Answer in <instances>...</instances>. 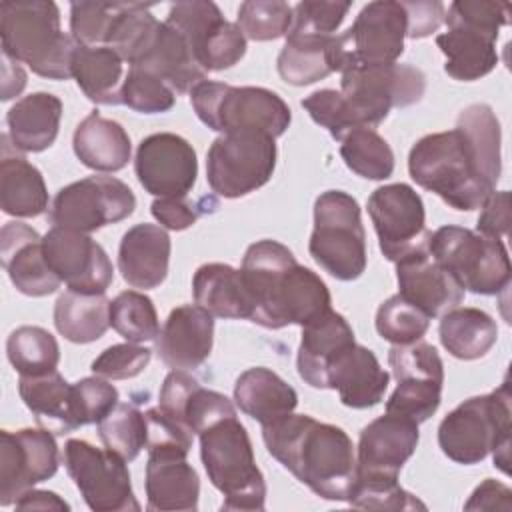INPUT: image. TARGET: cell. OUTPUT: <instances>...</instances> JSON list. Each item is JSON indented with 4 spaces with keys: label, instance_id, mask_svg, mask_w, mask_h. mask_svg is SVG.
Here are the masks:
<instances>
[{
    "label": "cell",
    "instance_id": "obj_1",
    "mask_svg": "<svg viewBox=\"0 0 512 512\" xmlns=\"http://www.w3.org/2000/svg\"><path fill=\"white\" fill-rule=\"evenodd\" d=\"M500 122L488 104H470L456 128L422 136L408 154V172L454 210L470 212L496 190L502 172Z\"/></svg>",
    "mask_w": 512,
    "mask_h": 512
},
{
    "label": "cell",
    "instance_id": "obj_2",
    "mask_svg": "<svg viewBox=\"0 0 512 512\" xmlns=\"http://www.w3.org/2000/svg\"><path fill=\"white\" fill-rule=\"evenodd\" d=\"M262 440L266 450L316 496L350 500L356 484V454L340 426L292 412L262 426Z\"/></svg>",
    "mask_w": 512,
    "mask_h": 512
},
{
    "label": "cell",
    "instance_id": "obj_3",
    "mask_svg": "<svg viewBox=\"0 0 512 512\" xmlns=\"http://www.w3.org/2000/svg\"><path fill=\"white\" fill-rule=\"evenodd\" d=\"M240 272L254 300L252 322L268 330L304 326L330 310L332 300L324 280L300 266L292 250L276 240L250 244Z\"/></svg>",
    "mask_w": 512,
    "mask_h": 512
},
{
    "label": "cell",
    "instance_id": "obj_4",
    "mask_svg": "<svg viewBox=\"0 0 512 512\" xmlns=\"http://www.w3.org/2000/svg\"><path fill=\"white\" fill-rule=\"evenodd\" d=\"M2 54L28 64L42 78H72L76 42L60 28V10L54 2H2L0 4Z\"/></svg>",
    "mask_w": 512,
    "mask_h": 512
},
{
    "label": "cell",
    "instance_id": "obj_5",
    "mask_svg": "<svg viewBox=\"0 0 512 512\" xmlns=\"http://www.w3.org/2000/svg\"><path fill=\"white\" fill-rule=\"evenodd\" d=\"M442 452L464 466L482 462L490 452L494 466L508 474L510 460V386L504 380L496 390L472 396L458 404L438 426Z\"/></svg>",
    "mask_w": 512,
    "mask_h": 512
},
{
    "label": "cell",
    "instance_id": "obj_6",
    "mask_svg": "<svg viewBox=\"0 0 512 512\" xmlns=\"http://www.w3.org/2000/svg\"><path fill=\"white\" fill-rule=\"evenodd\" d=\"M198 436L208 480L224 496L222 510H264L266 482L236 414L214 422Z\"/></svg>",
    "mask_w": 512,
    "mask_h": 512
},
{
    "label": "cell",
    "instance_id": "obj_7",
    "mask_svg": "<svg viewBox=\"0 0 512 512\" xmlns=\"http://www.w3.org/2000/svg\"><path fill=\"white\" fill-rule=\"evenodd\" d=\"M448 30L436 36V46L446 56L444 72L460 82L480 80L498 64L496 38L510 22L508 2L458 0L444 18Z\"/></svg>",
    "mask_w": 512,
    "mask_h": 512
},
{
    "label": "cell",
    "instance_id": "obj_8",
    "mask_svg": "<svg viewBox=\"0 0 512 512\" xmlns=\"http://www.w3.org/2000/svg\"><path fill=\"white\" fill-rule=\"evenodd\" d=\"M190 102L210 130L220 134L262 132L278 138L290 126L288 104L260 86H230L204 80L190 92Z\"/></svg>",
    "mask_w": 512,
    "mask_h": 512
},
{
    "label": "cell",
    "instance_id": "obj_9",
    "mask_svg": "<svg viewBox=\"0 0 512 512\" xmlns=\"http://www.w3.org/2000/svg\"><path fill=\"white\" fill-rule=\"evenodd\" d=\"M314 262L330 276L350 282L366 270V232L360 206L344 190H326L314 202V230L308 244Z\"/></svg>",
    "mask_w": 512,
    "mask_h": 512
},
{
    "label": "cell",
    "instance_id": "obj_10",
    "mask_svg": "<svg viewBox=\"0 0 512 512\" xmlns=\"http://www.w3.org/2000/svg\"><path fill=\"white\" fill-rule=\"evenodd\" d=\"M428 252L468 292L494 296L510 286V258L502 240L448 224L432 232Z\"/></svg>",
    "mask_w": 512,
    "mask_h": 512
},
{
    "label": "cell",
    "instance_id": "obj_11",
    "mask_svg": "<svg viewBox=\"0 0 512 512\" xmlns=\"http://www.w3.org/2000/svg\"><path fill=\"white\" fill-rule=\"evenodd\" d=\"M340 74V92L360 128L374 130L392 108L416 104L426 90L424 72L410 64H350Z\"/></svg>",
    "mask_w": 512,
    "mask_h": 512
},
{
    "label": "cell",
    "instance_id": "obj_12",
    "mask_svg": "<svg viewBox=\"0 0 512 512\" xmlns=\"http://www.w3.org/2000/svg\"><path fill=\"white\" fill-rule=\"evenodd\" d=\"M276 138L262 132L218 136L206 154V180L214 194L240 198L262 188L276 168Z\"/></svg>",
    "mask_w": 512,
    "mask_h": 512
},
{
    "label": "cell",
    "instance_id": "obj_13",
    "mask_svg": "<svg viewBox=\"0 0 512 512\" xmlns=\"http://www.w3.org/2000/svg\"><path fill=\"white\" fill-rule=\"evenodd\" d=\"M64 466L80 490L84 502L94 512L140 510L132 492V480L126 460L108 448L70 438L64 444Z\"/></svg>",
    "mask_w": 512,
    "mask_h": 512
},
{
    "label": "cell",
    "instance_id": "obj_14",
    "mask_svg": "<svg viewBox=\"0 0 512 512\" xmlns=\"http://www.w3.org/2000/svg\"><path fill=\"white\" fill-rule=\"evenodd\" d=\"M164 22L182 34L196 64L204 72L232 68L246 54V36L238 24L222 16L214 2H176L170 6Z\"/></svg>",
    "mask_w": 512,
    "mask_h": 512
},
{
    "label": "cell",
    "instance_id": "obj_15",
    "mask_svg": "<svg viewBox=\"0 0 512 512\" xmlns=\"http://www.w3.org/2000/svg\"><path fill=\"white\" fill-rule=\"evenodd\" d=\"M388 364L398 386L386 402V412L416 424L428 420L442 400L444 364L438 350L422 340L394 344L388 352Z\"/></svg>",
    "mask_w": 512,
    "mask_h": 512
},
{
    "label": "cell",
    "instance_id": "obj_16",
    "mask_svg": "<svg viewBox=\"0 0 512 512\" xmlns=\"http://www.w3.org/2000/svg\"><path fill=\"white\" fill-rule=\"evenodd\" d=\"M136 208V196L128 184L114 176H88L58 190L50 222L54 226L94 232L128 218Z\"/></svg>",
    "mask_w": 512,
    "mask_h": 512
},
{
    "label": "cell",
    "instance_id": "obj_17",
    "mask_svg": "<svg viewBox=\"0 0 512 512\" xmlns=\"http://www.w3.org/2000/svg\"><path fill=\"white\" fill-rule=\"evenodd\" d=\"M368 214L390 262L428 248L432 232L426 230L424 202L412 186L396 182L376 188L368 198Z\"/></svg>",
    "mask_w": 512,
    "mask_h": 512
},
{
    "label": "cell",
    "instance_id": "obj_18",
    "mask_svg": "<svg viewBox=\"0 0 512 512\" xmlns=\"http://www.w3.org/2000/svg\"><path fill=\"white\" fill-rule=\"evenodd\" d=\"M60 464L58 444L46 428L0 432V504H14L26 490L52 478Z\"/></svg>",
    "mask_w": 512,
    "mask_h": 512
},
{
    "label": "cell",
    "instance_id": "obj_19",
    "mask_svg": "<svg viewBox=\"0 0 512 512\" xmlns=\"http://www.w3.org/2000/svg\"><path fill=\"white\" fill-rule=\"evenodd\" d=\"M44 256L52 272L68 290L104 294L114 280L106 250L86 232L52 226L42 236Z\"/></svg>",
    "mask_w": 512,
    "mask_h": 512
},
{
    "label": "cell",
    "instance_id": "obj_20",
    "mask_svg": "<svg viewBox=\"0 0 512 512\" xmlns=\"http://www.w3.org/2000/svg\"><path fill=\"white\" fill-rule=\"evenodd\" d=\"M134 172L148 194L184 198L196 184V152L186 138L172 132H156L138 144Z\"/></svg>",
    "mask_w": 512,
    "mask_h": 512
},
{
    "label": "cell",
    "instance_id": "obj_21",
    "mask_svg": "<svg viewBox=\"0 0 512 512\" xmlns=\"http://www.w3.org/2000/svg\"><path fill=\"white\" fill-rule=\"evenodd\" d=\"M406 30L408 18L402 2L376 0L366 4L344 32L350 64H394L404 52Z\"/></svg>",
    "mask_w": 512,
    "mask_h": 512
},
{
    "label": "cell",
    "instance_id": "obj_22",
    "mask_svg": "<svg viewBox=\"0 0 512 512\" xmlns=\"http://www.w3.org/2000/svg\"><path fill=\"white\" fill-rule=\"evenodd\" d=\"M420 440L418 424L410 418L384 414L362 428L356 456V480L392 478L414 454Z\"/></svg>",
    "mask_w": 512,
    "mask_h": 512
},
{
    "label": "cell",
    "instance_id": "obj_23",
    "mask_svg": "<svg viewBox=\"0 0 512 512\" xmlns=\"http://www.w3.org/2000/svg\"><path fill=\"white\" fill-rule=\"evenodd\" d=\"M0 256L10 282L26 296H48L62 284L46 262L42 236L24 222L12 220L2 226Z\"/></svg>",
    "mask_w": 512,
    "mask_h": 512
},
{
    "label": "cell",
    "instance_id": "obj_24",
    "mask_svg": "<svg viewBox=\"0 0 512 512\" xmlns=\"http://www.w3.org/2000/svg\"><path fill=\"white\" fill-rule=\"evenodd\" d=\"M396 264L398 294L426 316H442L464 300V288L426 250L412 252Z\"/></svg>",
    "mask_w": 512,
    "mask_h": 512
},
{
    "label": "cell",
    "instance_id": "obj_25",
    "mask_svg": "<svg viewBox=\"0 0 512 512\" xmlns=\"http://www.w3.org/2000/svg\"><path fill=\"white\" fill-rule=\"evenodd\" d=\"M212 342L214 316L198 304H182L168 314L156 338V352L172 370H192L208 360Z\"/></svg>",
    "mask_w": 512,
    "mask_h": 512
},
{
    "label": "cell",
    "instance_id": "obj_26",
    "mask_svg": "<svg viewBox=\"0 0 512 512\" xmlns=\"http://www.w3.org/2000/svg\"><path fill=\"white\" fill-rule=\"evenodd\" d=\"M354 330L348 320L332 308L302 326L298 346V374L312 388H328L334 362L354 346Z\"/></svg>",
    "mask_w": 512,
    "mask_h": 512
},
{
    "label": "cell",
    "instance_id": "obj_27",
    "mask_svg": "<svg viewBox=\"0 0 512 512\" xmlns=\"http://www.w3.org/2000/svg\"><path fill=\"white\" fill-rule=\"evenodd\" d=\"M350 64L344 34L334 36H286L276 66L284 82L292 86L314 84Z\"/></svg>",
    "mask_w": 512,
    "mask_h": 512
},
{
    "label": "cell",
    "instance_id": "obj_28",
    "mask_svg": "<svg viewBox=\"0 0 512 512\" xmlns=\"http://www.w3.org/2000/svg\"><path fill=\"white\" fill-rule=\"evenodd\" d=\"M158 406L192 434L204 432L214 422L234 416V404L220 392L200 386L186 370H172L162 382Z\"/></svg>",
    "mask_w": 512,
    "mask_h": 512
},
{
    "label": "cell",
    "instance_id": "obj_29",
    "mask_svg": "<svg viewBox=\"0 0 512 512\" xmlns=\"http://www.w3.org/2000/svg\"><path fill=\"white\" fill-rule=\"evenodd\" d=\"M130 68L146 70L164 80L174 92H192L206 80V72L196 64L186 40L170 24L160 22Z\"/></svg>",
    "mask_w": 512,
    "mask_h": 512
},
{
    "label": "cell",
    "instance_id": "obj_30",
    "mask_svg": "<svg viewBox=\"0 0 512 512\" xmlns=\"http://www.w3.org/2000/svg\"><path fill=\"white\" fill-rule=\"evenodd\" d=\"M170 236L162 226L136 224L124 232L118 248V270L132 288L150 290L168 274Z\"/></svg>",
    "mask_w": 512,
    "mask_h": 512
},
{
    "label": "cell",
    "instance_id": "obj_31",
    "mask_svg": "<svg viewBox=\"0 0 512 512\" xmlns=\"http://www.w3.org/2000/svg\"><path fill=\"white\" fill-rule=\"evenodd\" d=\"M148 510H196L200 478L186 456L174 452H148L146 462Z\"/></svg>",
    "mask_w": 512,
    "mask_h": 512
},
{
    "label": "cell",
    "instance_id": "obj_32",
    "mask_svg": "<svg viewBox=\"0 0 512 512\" xmlns=\"http://www.w3.org/2000/svg\"><path fill=\"white\" fill-rule=\"evenodd\" d=\"M390 374L380 366L376 354L362 346H350L332 366L328 388L338 390L340 402L348 408H372L382 402Z\"/></svg>",
    "mask_w": 512,
    "mask_h": 512
},
{
    "label": "cell",
    "instance_id": "obj_33",
    "mask_svg": "<svg viewBox=\"0 0 512 512\" xmlns=\"http://www.w3.org/2000/svg\"><path fill=\"white\" fill-rule=\"evenodd\" d=\"M0 206L8 216L36 218L48 210V190L40 170L2 136L0 158Z\"/></svg>",
    "mask_w": 512,
    "mask_h": 512
},
{
    "label": "cell",
    "instance_id": "obj_34",
    "mask_svg": "<svg viewBox=\"0 0 512 512\" xmlns=\"http://www.w3.org/2000/svg\"><path fill=\"white\" fill-rule=\"evenodd\" d=\"M194 302L214 318L240 320L254 316V300L242 272L230 264H202L192 278Z\"/></svg>",
    "mask_w": 512,
    "mask_h": 512
},
{
    "label": "cell",
    "instance_id": "obj_35",
    "mask_svg": "<svg viewBox=\"0 0 512 512\" xmlns=\"http://www.w3.org/2000/svg\"><path fill=\"white\" fill-rule=\"evenodd\" d=\"M62 100L50 92H32L8 110V138L18 152H42L58 136Z\"/></svg>",
    "mask_w": 512,
    "mask_h": 512
},
{
    "label": "cell",
    "instance_id": "obj_36",
    "mask_svg": "<svg viewBox=\"0 0 512 512\" xmlns=\"http://www.w3.org/2000/svg\"><path fill=\"white\" fill-rule=\"evenodd\" d=\"M234 400L238 408L260 422V426L278 422L298 406L296 390L274 370L264 366L248 368L236 378Z\"/></svg>",
    "mask_w": 512,
    "mask_h": 512
},
{
    "label": "cell",
    "instance_id": "obj_37",
    "mask_svg": "<svg viewBox=\"0 0 512 512\" xmlns=\"http://www.w3.org/2000/svg\"><path fill=\"white\" fill-rule=\"evenodd\" d=\"M72 146L76 158L96 172L122 170L132 154L128 132L116 120L90 112L74 130Z\"/></svg>",
    "mask_w": 512,
    "mask_h": 512
},
{
    "label": "cell",
    "instance_id": "obj_38",
    "mask_svg": "<svg viewBox=\"0 0 512 512\" xmlns=\"http://www.w3.org/2000/svg\"><path fill=\"white\" fill-rule=\"evenodd\" d=\"M18 392L42 428L54 434H68L76 430L72 414V384H68L58 370L40 376H20Z\"/></svg>",
    "mask_w": 512,
    "mask_h": 512
},
{
    "label": "cell",
    "instance_id": "obj_39",
    "mask_svg": "<svg viewBox=\"0 0 512 512\" xmlns=\"http://www.w3.org/2000/svg\"><path fill=\"white\" fill-rule=\"evenodd\" d=\"M122 58L108 46L76 44L72 54V78L84 96L96 104H120Z\"/></svg>",
    "mask_w": 512,
    "mask_h": 512
},
{
    "label": "cell",
    "instance_id": "obj_40",
    "mask_svg": "<svg viewBox=\"0 0 512 512\" xmlns=\"http://www.w3.org/2000/svg\"><path fill=\"white\" fill-rule=\"evenodd\" d=\"M438 336L442 346L458 360H476L490 352L498 340L496 320L480 308L456 306L442 314Z\"/></svg>",
    "mask_w": 512,
    "mask_h": 512
},
{
    "label": "cell",
    "instance_id": "obj_41",
    "mask_svg": "<svg viewBox=\"0 0 512 512\" xmlns=\"http://www.w3.org/2000/svg\"><path fill=\"white\" fill-rule=\"evenodd\" d=\"M54 326L74 344L94 342L110 326V300L104 294L66 290L54 304Z\"/></svg>",
    "mask_w": 512,
    "mask_h": 512
},
{
    "label": "cell",
    "instance_id": "obj_42",
    "mask_svg": "<svg viewBox=\"0 0 512 512\" xmlns=\"http://www.w3.org/2000/svg\"><path fill=\"white\" fill-rule=\"evenodd\" d=\"M6 356L20 376H40L56 370L60 346L56 338L40 326H20L6 340Z\"/></svg>",
    "mask_w": 512,
    "mask_h": 512
},
{
    "label": "cell",
    "instance_id": "obj_43",
    "mask_svg": "<svg viewBox=\"0 0 512 512\" xmlns=\"http://www.w3.org/2000/svg\"><path fill=\"white\" fill-rule=\"evenodd\" d=\"M344 164L366 180H386L394 172L390 144L372 128H356L340 140Z\"/></svg>",
    "mask_w": 512,
    "mask_h": 512
},
{
    "label": "cell",
    "instance_id": "obj_44",
    "mask_svg": "<svg viewBox=\"0 0 512 512\" xmlns=\"http://www.w3.org/2000/svg\"><path fill=\"white\" fill-rule=\"evenodd\" d=\"M146 416L134 404L118 402L108 416L98 422V436L110 452L126 462L134 460L146 448Z\"/></svg>",
    "mask_w": 512,
    "mask_h": 512
},
{
    "label": "cell",
    "instance_id": "obj_45",
    "mask_svg": "<svg viewBox=\"0 0 512 512\" xmlns=\"http://www.w3.org/2000/svg\"><path fill=\"white\" fill-rule=\"evenodd\" d=\"M110 326L132 344L156 340L160 334L156 308L138 290H124L110 302Z\"/></svg>",
    "mask_w": 512,
    "mask_h": 512
},
{
    "label": "cell",
    "instance_id": "obj_46",
    "mask_svg": "<svg viewBox=\"0 0 512 512\" xmlns=\"http://www.w3.org/2000/svg\"><path fill=\"white\" fill-rule=\"evenodd\" d=\"M430 316L404 300L400 294L384 300L376 310V330L392 344H412L422 340L430 326Z\"/></svg>",
    "mask_w": 512,
    "mask_h": 512
},
{
    "label": "cell",
    "instance_id": "obj_47",
    "mask_svg": "<svg viewBox=\"0 0 512 512\" xmlns=\"http://www.w3.org/2000/svg\"><path fill=\"white\" fill-rule=\"evenodd\" d=\"M236 24L250 40H276L292 26V6L280 0H246L238 8Z\"/></svg>",
    "mask_w": 512,
    "mask_h": 512
},
{
    "label": "cell",
    "instance_id": "obj_48",
    "mask_svg": "<svg viewBox=\"0 0 512 512\" xmlns=\"http://www.w3.org/2000/svg\"><path fill=\"white\" fill-rule=\"evenodd\" d=\"M124 2H72L70 36L82 46H106Z\"/></svg>",
    "mask_w": 512,
    "mask_h": 512
},
{
    "label": "cell",
    "instance_id": "obj_49",
    "mask_svg": "<svg viewBox=\"0 0 512 512\" xmlns=\"http://www.w3.org/2000/svg\"><path fill=\"white\" fill-rule=\"evenodd\" d=\"M174 102L176 92L164 80L146 70L128 68L120 90V104L142 114H158L168 112Z\"/></svg>",
    "mask_w": 512,
    "mask_h": 512
},
{
    "label": "cell",
    "instance_id": "obj_50",
    "mask_svg": "<svg viewBox=\"0 0 512 512\" xmlns=\"http://www.w3.org/2000/svg\"><path fill=\"white\" fill-rule=\"evenodd\" d=\"M348 504L366 510H426V504L406 492L398 480L392 478L356 480Z\"/></svg>",
    "mask_w": 512,
    "mask_h": 512
},
{
    "label": "cell",
    "instance_id": "obj_51",
    "mask_svg": "<svg viewBox=\"0 0 512 512\" xmlns=\"http://www.w3.org/2000/svg\"><path fill=\"white\" fill-rule=\"evenodd\" d=\"M72 414L76 428L98 424L118 404V390L102 376H88L72 384Z\"/></svg>",
    "mask_w": 512,
    "mask_h": 512
},
{
    "label": "cell",
    "instance_id": "obj_52",
    "mask_svg": "<svg viewBox=\"0 0 512 512\" xmlns=\"http://www.w3.org/2000/svg\"><path fill=\"white\" fill-rule=\"evenodd\" d=\"M350 10V2L304 0L292 8L286 36H334Z\"/></svg>",
    "mask_w": 512,
    "mask_h": 512
},
{
    "label": "cell",
    "instance_id": "obj_53",
    "mask_svg": "<svg viewBox=\"0 0 512 512\" xmlns=\"http://www.w3.org/2000/svg\"><path fill=\"white\" fill-rule=\"evenodd\" d=\"M302 108L316 124L326 128L334 140H342L348 132L360 128L340 90H316L302 100Z\"/></svg>",
    "mask_w": 512,
    "mask_h": 512
},
{
    "label": "cell",
    "instance_id": "obj_54",
    "mask_svg": "<svg viewBox=\"0 0 512 512\" xmlns=\"http://www.w3.org/2000/svg\"><path fill=\"white\" fill-rule=\"evenodd\" d=\"M150 358L152 350L132 342H124L102 350L100 356L94 358L90 368L96 376H102L106 380H128L144 372Z\"/></svg>",
    "mask_w": 512,
    "mask_h": 512
},
{
    "label": "cell",
    "instance_id": "obj_55",
    "mask_svg": "<svg viewBox=\"0 0 512 512\" xmlns=\"http://www.w3.org/2000/svg\"><path fill=\"white\" fill-rule=\"evenodd\" d=\"M144 416H146V428H148V434H146L148 452H174V454L188 456L194 434L184 424L174 420L160 406L148 408Z\"/></svg>",
    "mask_w": 512,
    "mask_h": 512
},
{
    "label": "cell",
    "instance_id": "obj_56",
    "mask_svg": "<svg viewBox=\"0 0 512 512\" xmlns=\"http://www.w3.org/2000/svg\"><path fill=\"white\" fill-rule=\"evenodd\" d=\"M482 212L478 216L476 232L492 238L504 240L510 228V194L508 190H494L484 204L480 206Z\"/></svg>",
    "mask_w": 512,
    "mask_h": 512
},
{
    "label": "cell",
    "instance_id": "obj_57",
    "mask_svg": "<svg viewBox=\"0 0 512 512\" xmlns=\"http://www.w3.org/2000/svg\"><path fill=\"white\" fill-rule=\"evenodd\" d=\"M408 18V38H426L432 32H436L444 18H446V8L442 2H402Z\"/></svg>",
    "mask_w": 512,
    "mask_h": 512
},
{
    "label": "cell",
    "instance_id": "obj_58",
    "mask_svg": "<svg viewBox=\"0 0 512 512\" xmlns=\"http://www.w3.org/2000/svg\"><path fill=\"white\" fill-rule=\"evenodd\" d=\"M150 210L152 216L168 230H186L200 216L198 206L186 202L184 198H156Z\"/></svg>",
    "mask_w": 512,
    "mask_h": 512
},
{
    "label": "cell",
    "instance_id": "obj_59",
    "mask_svg": "<svg viewBox=\"0 0 512 512\" xmlns=\"http://www.w3.org/2000/svg\"><path fill=\"white\" fill-rule=\"evenodd\" d=\"M512 492L506 484L496 482L492 478H486L470 496V500L464 504L466 510H510L512 508V500H510Z\"/></svg>",
    "mask_w": 512,
    "mask_h": 512
},
{
    "label": "cell",
    "instance_id": "obj_60",
    "mask_svg": "<svg viewBox=\"0 0 512 512\" xmlns=\"http://www.w3.org/2000/svg\"><path fill=\"white\" fill-rule=\"evenodd\" d=\"M16 510H70V504L64 502L56 492L50 490H26L16 502Z\"/></svg>",
    "mask_w": 512,
    "mask_h": 512
},
{
    "label": "cell",
    "instance_id": "obj_61",
    "mask_svg": "<svg viewBox=\"0 0 512 512\" xmlns=\"http://www.w3.org/2000/svg\"><path fill=\"white\" fill-rule=\"evenodd\" d=\"M26 86V72L14 58L2 54V100L18 96Z\"/></svg>",
    "mask_w": 512,
    "mask_h": 512
}]
</instances>
